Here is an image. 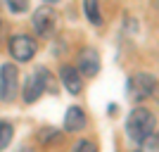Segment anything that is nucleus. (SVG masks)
Instances as JSON below:
<instances>
[{
  "label": "nucleus",
  "mask_w": 159,
  "mask_h": 152,
  "mask_svg": "<svg viewBox=\"0 0 159 152\" xmlns=\"http://www.w3.org/2000/svg\"><path fill=\"white\" fill-rule=\"evenodd\" d=\"M154 128H157V119L145 107H133L131 114L126 117V133L133 143H147Z\"/></svg>",
  "instance_id": "nucleus-1"
},
{
  "label": "nucleus",
  "mask_w": 159,
  "mask_h": 152,
  "mask_svg": "<svg viewBox=\"0 0 159 152\" xmlns=\"http://www.w3.org/2000/svg\"><path fill=\"white\" fill-rule=\"evenodd\" d=\"M48 88L55 90L52 79H50V71H48L45 67H38L31 76H26V83H24V90H21V100H24L26 105H33V102L40 100V95H43Z\"/></svg>",
  "instance_id": "nucleus-2"
},
{
  "label": "nucleus",
  "mask_w": 159,
  "mask_h": 152,
  "mask_svg": "<svg viewBox=\"0 0 159 152\" xmlns=\"http://www.w3.org/2000/svg\"><path fill=\"white\" fill-rule=\"evenodd\" d=\"M7 48H10V55H12L14 62H29V60L36 57V53H38V43H36L31 36H26V33L12 36L10 43H7Z\"/></svg>",
  "instance_id": "nucleus-3"
},
{
  "label": "nucleus",
  "mask_w": 159,
  "mask_h": 152,
  "mask_svg": "<svg viewBox=\"0 0 159 152\" xmlns=\"http://www.w3.org/2000/svg\"><path fill=\"white\" fill-rule=\"evenodd\" d=\"M19 93V71L17 67L5 62L0 67V102H12Z\"/></svg>",
  "instance_id": "nucleus-4"
},
{
  "label": "nucleus",
  "mask_w": 159,
  "mask_h": 152,
  "mask_svg": "<svg viewBox=\"0 0 159 152\" xmlns=\"http://www.w3.org/2000/svg\"><path fill=\"white\" fill-rule=\"evenodd\" d=\"M128 98L133 102H140V100L150 98L157 88V79H154L152 74H133L131 79H128Z\"/></svg>",
  "instance_id": "nucleus-5"
},
{
  "label": "nucleus",
  "mask_w": 159,
  "mask_h": 152,
  "mask_svg": "<svg viewBox=\"0 0 159 152\" xmlns=\"http://www.w3.org/2000/svg\"><path fill=\"white\" fill-rule=\"evenodd\" d=\"M31 24L36 29L40 38H50L55 31V24H57V12H55L50 5H40L31 17Z\"/></svg>",
  "instance_id": "nucleus-6"
},
{
  "label": "nucleus",
  "mask_w": 159,
  "mask_h": 152,
  "mask_svg": "<svg viewBox=\"0 0 159 152\" xmlns=\"http://www.w3.org/2000/svg\"><path fill=\"white\" fill-rule=\"evenodd\" d=\"M60 81H62V86L66 88V93H71V95H79L81 88H83V76H81L79 69L71 67V64L60 67Z\"/></svg>",
  "instance_id": "nucleus-7"
},
{
  "label": "nucleus",
  "mask_w": 159,
  "mask_h": 152,
  "mask_svg": "<svg viewBox=\"0 0 159 152\" xmlns=\"http://www.w3.org/2000/svg\"><path fill=\"white\" fill-rule=\"evenodd\" d=\"M100 71V55L93 48H83L79 53V74L81 76H98Z\"/></svg>",
  "instance_id": "nucleus-8"
},
{
  "label": "nucleus",
  "mask_w": 159,
  "mask_h": 152,
  "mask_svg": "<svg viewBox=\"0 0 159 152\" xmlns=\"http://www.w3.org/2000/svg\"><path fill=\"white\" fill-rule=\"evenodd\" d=\"M86 128V112L81 107H69L64 114V131L69 133H76V131H83Z\"/></svg>",
  "instance_id": "nucleus-9"
},
{
  "label": "nucleus",
  "mask_w": 159,
  "mask_h": 152,
  "mask_svg": "<svg viewBox=\"0 0 159 152\" xmlns=\"http://www.w3.org/2000/svg\"><path fill=\"white\" fill-rule=\"evenodd\" d=\"M83 12L86 19H90V24H102V14H100V0H83Z\"/></svg>",
  "instance_id": "nucleus-10"
},
{
  "label": "nucleus",
  "mask_w": 159,
  "mask_h": 152,
  "mask_svg": "<svg viewBox=\"0 0 159 152\" xmlns=\"http://www.w3.org/2000/svg\"><path fill=\"white\" fill-rule=\"evenodd\" d=\"M12 136H14L12 124H7V121H0V152L5 150V147H10V143H12Z\"/></svg>",
  "instance_id": "nucleus-11"
},
{
  "label": "nucleus",
  "mask_w": 159,
  "mask_h": 152,
  "mask_svg": "<svg viewBox=\"0 0 159 152\" xmlns=\"http://www.w3.org/2000/svg\"><path fill=\"white\" fill-rule=\"evenodd\" d=\"M38 138H40V143H45V145H48V143H57V140L62 138V133L57 131V128H43Z\"/></svg>",
  "instance_id": "nucleus-12"
},
{
  "label": "nucleus",
  "mask_w": 159,
  "mask_h": 152,
  "mask_svg": "<svg viewBox=\"0 0 159 152\" xmlns=\"http://www.w3.org/2000/svg\"><path fill=\"white\" fill-rule=\"evenodd\" d=\"M71 152H98V145H95L93 140L83 138V140H79V143L74 145V150H71Z\"/></svg>",
  "instance_id": "nucleus-13"
},
{
  "label": "nucleus",
  "mask_w": 159,
  "mask_h": 152,
  "mask_svg": "<svg viewBox=\"0 0 159 152\" xmlns=\"http://www.w3.org/2000/svg\"><path fill=\"white\" fill-rule=\"evenodd\" d=\"M7 7H10V12L21 14L29 10V0H7Z\"/></svg>",
  "instance_id": "nucleus-14"
},
{
  "label": "nucleus",
  "mask_w": 159,
  "mask_h": 152,
  "mask_svg": "<svg viewBox=\"0 0 159 152\" xmlns=\"http://www.w3.org/2000/svg\"><path fill=\"white\" fill-rule=\"evenodd\" d=\"M147 143H150V145H152V147H159V133H152Z\"/></svg>",
  "instance_id": "nucleus-15"
},
{
  "label": "nucleus",
  "mask_w": 159,
  "mask_h": 152,
  "mask_svg": "<svg viewBox=\"0 0 159 152\" xmlns=\"http://www.w3.org/2000/svg\"><path fill=\"white\" fill-rule=\"evenodd\" d=\"M60 0H45V5H57Z\"/></svg>",
  "instance_id": "nucleus-16"
},
{
  "label": "nucleus",
  "mask_w": 159,
  "mask_h": 152,
  "mask_svg": "<svg viewBox=\"0 0 159 152\" xmlns=\"http://www.w3.org/2000/svg\"><path fill=\"white\" fill-rule=\"evenodd\" d=\"M0 29H2V21H0Z\"/></svg>",
  "instance_id": "nucleus-17"
},
{
  "label": "nucleus",
  "mask_w": 159,
  "mask_h": 152,
  "mask_svg": "<svg viewBox=\"0 0 159 152\" xmlns=\"http://www.w3.org/2000/svg\"><path fill=\"white\" fill-rule=\"evenodd\" d=\"M135 152H140V150H135Z\"/></svg>",
  "instance_id": "nucleus-18"
}]
</instances>
